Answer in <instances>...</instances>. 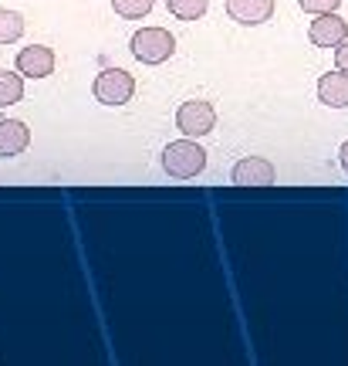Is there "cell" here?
Returning a JSON list of instances; mask_svg holds the SVG:
<instances>
[{
    "instance_id": "5bb4252c",
    "label": "cell",
    "mask_w": 348,
    "mask_h": 366,
    "mask_svg": "<svg viewBox=\"0 0 348 366\" xmlns=\"http://www.w3.org/2000/svg\"><path fill=\"white\" fill-rule=\"evenodd\" d=\"M153 4L155 0H112V11L126 21H142V17H149Z\"/></svg>"
},
{
    "instance_id": "7a4b0ae2",
    "label": "cell",
    "mask_w": 348,
    "mask_h": 366,
    "mask_svg": "<svg viewBox=\"0 0 348 366\" xmlns=\"http://www.w3.org/2000/svg\"><path fill=\"white\" fill-rule=\"evenodd\" d=\"M135 61L142 65H163L176 54V38L169 34L166 27H139L129 41Z\"/></svg>"
},
{
    "instance_id": "5b68a950",
    "label": "cell",
    "mask_w": 348,
    "mask_h": 366,
    "mask_svg": "<svg viewBox=\"0 0 348 366\" xmlns=\"http://www.w3.org/2000/svg\"><path fill=\"white\" fill-rule=\"evenodd\" d=\"M348 38V21L338 11L314 14V21L308 27V41L314 48H338Z\"/></svg>"
},
{
    "instance_id": "30bf717a",
    "label": "cell",
    "mask_w": 348,
    "mask_h": 366,
    "mask_svg": "<svg viewBox=\"0 0 348 366\" xmlns=\"http://www.w3.org/2000/svg\"><path fill=\"white\" fill-rule=\"evenodd\" d=\"M31 146V129L21 119H0V157H21Z\"/></svg>"
},
{
    "instance_id": "7c38bea8",
    "label": "cell",
    "mask_w": 348,
    "mask_h": 366,
    "mask_svg": "<svg viewBox=\"0 0 348 366\" xmlns=\"http://www.w3.org/2000/svg\"><path fill=\"white\" fill-rule=\"evenodd\" d=\"M166 11L176 21H200L210 11V0H166Z\"/></svg>"
},
{
    "instance_id": "3957f363",
    "label": "cell",
    "mask_w": 348,
    "mask_h": 366,
    "mask_svg": "<svg viewBox=\"0 0 348 366\" xmlns=\"http://www.w3.org/2000/svg\"><path fill=\"white\" fill-rule=\"evenodd\" d=\"M176 129L190 139H203L210 132L217 129V109L203 99H190L176 109Z\"/></svg>"
},
{
    "instance_id": "9c48e42d",
    "label": "cell",
    "mask_w": 348,
    "mask_h": 366,
    "mask_svg": "<svg viewBox=\"0 0 348 366\" xmlns=\"http://www.w3.org/2000/svg\"><path fill=\"white\" fill-rule=\"evenodd\" d=\"M318 102L328 109H348V71L335 68L318 79Z\"/></svg>"
},
{
    "instance_id": "e0dca14e",
    "label": "cell",
    "mask_w": 348,
    "mask_h": 366,
    "mask_svg": "<svg viewBox=\"0 0 348 366\" xmlns=\"http://www.w3.org/2000/svg\"><path fill=\"white\" fill-rule=\"evenodd\" d=\"M338 163H342V170L348 173V139L342 143V149H338Z\"/></svg>"
},
{
    "instance_id": "52a82bcc",
    "label": "cell",
    "mask_w": 348,
    "mask_h": 366,
    "mask_svg": "<svg viewBox=\"0 0 348 366\" xmlns=\"http://www.w3.org/2000/svg\"><path fill=\"white\" fill-rule=\"evenodd\" d=\"M17 71L24 79H48L54 75V51L48 44H31L17 51Z\"/></svg>"
},
{
    "instance_id": "2e32d148",
    "label": "cell",
    "mask_w": 348,
    "mask_h": 366,
    "mask_svg": "<svg viewBox=\"0 0 348 366\" xmlns=\"http://www.w3.org/2000/svg\"><path fill=\"white\" fill-rule=\"evenodd\" d=\"M335 68H342V71H348V38L342 41L335 48Z\"/></svg>"
},
{
    "instance_id": "ba28073f",
    "label": "cell",
    "mask_w": 348,
    "mask_h": 366,
    "mask_svg": "<svg viewBox=\"0 0 348 366\" xmlns=\"http://www.w3.org/2000/svg\"><path fill=\"white\" fill-rule=\"evenodd\" d=\"M227 14L244 27L264 24L274 17V0H227Z\"/></svg>"
},
{
    "instance_id": "9a60e30c",
    "label": "cell",
    "mask_w": 348,
    "mask_h": 366,
    "mask_svg": "<svg viewBox=\"0 0 348 366\" xmlns=\"http://www.w3.org/2000/svg\"><path fill=\"white\" fill-rule=\"evenodd\" d=\"M297 4H301L304 14H328V11H338L342 0H297Z\"/></svg>"
},
{
    "instance_id": "277c9868",
    "label": "cell",
    "mask_w": 348,
    "mask_h": 366,
    "mask_svg": "<svg viewBox=\"0 0 348 366\" xmlns=\"http://www.w3.org/2000/svg\"><path fill=\"white\" fill-rule=\"evenodd\" d=\"M95 99L102 105H126L132 102V95H135V79H132L126 68H105L95 75Z\"/></svg>"
},
{
    "instance_id": "8fae6325",
    "label": "cell",
    "mask_w": 348,
    "mask_h": 366,
    "mask_svg": "<svg viewBox=\"0 0 348 366\" xmlns=\"http://www.w3.org/2000/svg\"><path fill=\"white\" fill-rule=\"evenodd\" d=\"M24 99V75L21 71H0V109L17 105Z\"/></svg>"
},
{
    "instance_id": "6da1fadb",
    "label": "cell",
    "mask_w": 348,
    "mask_h": 366,
    "mask_svg": "<svg viewBox=\"0 0 348 366\" xmlns=\"http://www.w3.org/2000/svg\"><path fill=\"white\" fill-rule=\"evenodd\" d=\"M163 170L173 180H193V177L207 170V149L196 139L183 136V139H176V143H169L163 149Z\"/></svg>"
},
{
    "instance_id": "4fadbf2b",
    "label": "cell",
    "mask_w": 348,
    "mask_h": 366,
    "mask_svg": "<svg viewBox=\"0 0 348 366\" xmlns=\"http://www.w3.org/2000/svg\"><path fill=\"white\" fill-rule=\"evenodd\" d=\"M24 38V14L0 11V44H14Z\"/></svg>"
},
{
    "instance_id": "8992f818",
    "label": "cell",
    "mask_w": 348,
    "mask_h": 366,
    "mask_svg": "<svg viewBox=\"0 0 348 366\" xmlns=\"http://www.w3.org/2000/svg\"><path fill=\"white\" fill-rule=\"evenodd\" d=\"M230 180L240 183V187H267V183L277 180V170H274L271 159L264 157H244L233 163Z\"/></svg>"
}]
</instances>
